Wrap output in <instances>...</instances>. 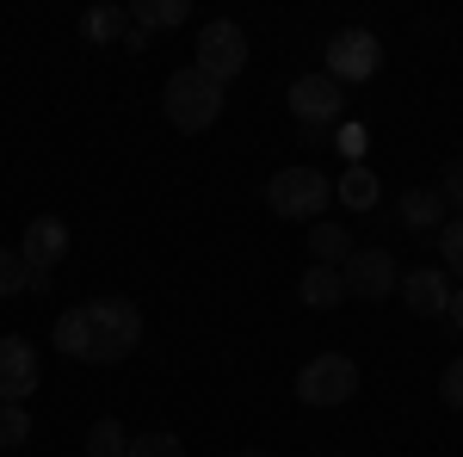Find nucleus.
I'll use <instances>...</instances> for the list:
<instances>
[{
  "mask_svg": "<svg viewBox=\"0 0 463 457\" xmlns=\"http://www.w3.org/2000/svg\"><path fill=\"white\" fill-rule=\"evenodd\" d=\"M222 87H216L204 69H179L167 74V87H161V111H167V124L185 130V137H198V130H211L216 118H222Z\"/></svg>",
  "mask_w": 463,
  "mask_h": 457,
  "instance_id": "obj_1",
  "label": "nucleus"
},
{
  "mask_svg": "<svg viewBox=\"0 0 463 457\" xmlns=\"http://www.w3.org/2000/svg\"><path fill=\"white\" fill-rule=\"evenodd\" d=\"M80 309H87V334H93V365H118L143 347V309L130 297H99Z\"/></svg>",
  "mask_w": 463,
  "mask_h": 457,
  "instance_id": "obj_2",
  "label": "nucleus"
},
{
  "mask_svg": "<svg viewBox=\"0 0 463 457\" xmlns=\"http://www.w3.org/2000/svg\"><path fill=\"white\" fill-rule=\"evenodd\" d=\"M266 205L285 223H321V211L334 205V179L321 167H285V174L266 179Z\"/></svg>",
  "mask_w": 463,
  "mask_h": 457,
  "instance_id": "obj_3",
  "label": "nucleus"
},
{
  "mask_svg": "<svg viewBox=\"0 0 463 457\" xmlns=\"http://www.w3.org/2000/svg\"><path fill=\"white\" fill-rule=\"evenodd\" d=\"M297 395H303L309 408H340V402L358 395V365L346 352H316V358L297 371Z\"/></svg>",
  "mask_w": 463,
  "mask_h": 457,
  "instance_id": "obj_4",
  "label": "nucleus"
},
{
  "mask_svg": "<svg viewBox=\"0 0 463 457\" xmlns=\"http://www.w3.org/2000/svg\"><path fill=\"white\" fill-rule=\"evenodd\" d=\"M290 111L309 137H327L334 124H346V87L327 74H297L290 81Z\"/></svg>",
  "mask_w": 463,
  "mask_h": 457,
  "instance_id": "obj_5",
  "label": "nucleus"
},
{
  "mask_svg": "<svg viewBox=\"0 0 463 457\" xmlns=\"http://www.w3.org/2000/svg\"><path fill=\"white\" fill-rule=\"evenodd\" d=\"M192 69H204L216 87H229L235 74L248 69V32L235 25V19H211V25H198V62Z\"/></svg>",
  "mask_w": 463,
  "mask_h": 457,
  "instance_id": "obj_6",
  "label": "nucleus"
},
{
  "mask_svg": "<svg viewBox=\"0 0 463 457\" xmlns=\"http://www.w3.org/2000/svg\"><path fill=\"white\" fill-rule=\"evenodd\" d=\"M383 69V43H377V37L371 32H334V43H327V81H340V87H346V81H371V74Z\"/></svg>",
  "mask_w": 463,
  "mask_h": 457,
  "instance_id": "obj_7",
  "label": "nucleus"
},
{
  "mask_svg": "<svg viewBox=\"0 0 463 457\" xmlns=\"http://www.w3.org/2000/svg\"><path fill=\"white\" fill-rule=\"evenodd\" d=\"M340 284L358 303H383V297H395V260L383 247H353V260L340 266Z\"/></svg>",
  "mask_w": 463,
  "mask_h": 457,
  "instance_id": "obj_8",
  "label": "nucleus"
},
{
  "mask_svg": "<svg viewBox=\"0 0 463 457\" xmlns=\"http://www.w3.org/2000/svg\"><path fill=\"white\" fill-rule=\"evenodd\" d=\"M62 253H69V223H62V216H32V223H25V242H19L25 272H32V279H50V272L62 266Z\"/></svg>",
  "mask_w": 463,
  "mask_h": 457,
  "instance_id": "obj_9",
  "label": "nucleus"
},
{
  "mask_svg": "<svg viewBox=\"0 0 463 457\" xmlns=\"http://www.w3.org/2000/svg\"><path fill=\"white\" fill-rule=\"evenodd\" d=\"M37 389V347L25 334H6L0 340V402H25Z\"/></svg>",
  "mask_w": 463,
  "mask_h": 457,
  "instance_id": "obj_10",
  "label": "nucleus"
},
{
  "mask_svg": "<svg viewBox=\"0 0 463 457\" xmlns=\"http://www.w3.org/2000/svg\"><path fill=\"white\" fill-rule=\"evenodd\" d=\"M402 303H408L414 316H445V309H451V279H445V266L408 272V279H402Z\"/></svg>",
  "mask_w": 463,
  "mask_h": 457,
  "instance_id": "obj_11",
  "label": "nucleus"
},
{
  "mask_svg": "<svg viewBox=\"0 0 463 457\" xmlns=\"http://www.w3.org/2000/svg\"><path fill=\"white\" fill-rule=\"evenodd\" d=\"M185 19H192V6H185V0H130V6H124V25H130V32H167V25H185Z\"/></svg>",
  "mask_w": 463,
  "mask_h": 457,
  "instance_id": "obj_12",
  "label": "nucleus"
},
{
  "mask_svg": "<svg viewBox=\"0 0 463 457\" xmlns=\"http://www.w3.org/2000/svg\"><path fill=\"white\" fill-rule=\"evenodd\" d=\"M395 211H402V223H408L414 235H427V229H439V223H445V198H439V192H427V186H408V192L395 198Z\"/></svg>",
  "mask_w": 463,
  "mask_h": 457,
  "instance_id": "obj_13",
  "label": "nucleus"
},
{
  "mask_svg": "<svg viewBox=\"0 0 463 457\" xmlns=\"http://www.w3.org/2000/svg\"><path fill=\"white\" fill-rule=\"evenodd\" d=\"M309 253H316V266H346L353 260V242H346V229L340 223H309Z\"/></svg>",
  "mask_w": 463,
  "mask_h": 457,
  "instance_id": "obj_14",
  "label": "nucleus"
},
{
  "mask_svg": "<svg viewBox=\"0 0 463 457\" xmlns=\"http://www.w3.org/2000/svg\"><path fill=\"white\" fill-rule=\"evenodd\" d=\"M297 290H303V303H309V309H334V303H346V284H340L334 266H309Z\"/></svg>",
  "mask_w": 463,
  "mask_h": 457,
  "instance_id": "obj_15",
  "label": "nucleus"
},
{
  "mask_svg": "<svg viewBox=\"0 0 463 457\" xmlns=\"http://www.w3.org/2000/svg\"><path fill=\"white\" fill-rule=\"evenodd\" d=\"M56 352H62V358H93L87 309H62V316H56Z\"/></svg>",
  "mask_w": 463,
  "mask_h": 457,
  "instance_id": "obj_16",
  "label": "nucleus"
},
{
  "mask_svg": "<svg viewBox=\"0 0 463 457\" xmlns=\"http://www.w3.org/2000/svg\"><path fill=\"white\" fill-rule=\"evenodd\" d=\"M334 198H346V211H371L377 205V174L371 167H346L340 186H334Z\"/></svg>",
  "mask_w": 463,
  "mask_h": 457,
  "instance_id": "obj_17",
  "label": "nucleus"
},
{
  "mask_svg": "<svg viewBox=\"0 0 463 457\" xmlns=\"http://www.w3.org/2000/svg\"><path fill=\"white\" fill-rule=\"evenodd\" d=\"M80 37H87V43H118V37H124V6H93V13H80Z\"/></svg>",
  "mask_w": 463,
  "mask_h": 457,
  "instance_id": "obj_18",
  "label": "nucleus"
},
{
  "mask_svg": "<svg viewBox=\"0 0 463 457\" xmlns=\"http://www.w3.org/2000/svg\"><path fill=\"white\" fill-rule=\"evenodd\" d=\"M32 439V414H25V402H0V452H19Z\"/></svg>",
  "mask_w": 463,
  "mask_h": 457,
  "instance_id": "obj_19",
  "label": "nucleus"
},
{
  "mask_svg": "<svg viewBox=\"0 0 463 457\" xmlns=\"http://www.w3.org/2000/svg\"><path fill=\"white\" fill-rule=\"evenodd\" d=\"M87 452H93V457H124V452H130V439H124V426L111 421V414H99L93 433H87Z\"/></svg>",
  "mask_w": 463,
  "mask_h": 457,
  "instance_id": "obj_20",
  "label": "nucleus"
},
{
  "mask_svg": "<svg viewBox=\"0 0 463 457\" xmlns=\"http://www.w3.org/2000/svg\"><path fill=\"white\" fill-rule=\"evenodd\" d=\"M19 290H32V272H25L19 247H0V297H19Z\"/></svg>",
  "mask_w": 463,
  "mask_h": 457,
  "instance_id": "obj_21",
  "label": "nucleus"
},
{
  "mask_svg": "<svg viewBox=\"0 0 463 457\" xmlns=\"http://www.w3.org/2000/svg\"><path fill=\"white\" fill-rule=\"evenodd\" d=\"M124 457H185V445H179V433H143V439H130Z\"/></svg>",
  "mask_w": 463,
  "mask_h": 457,
  "instance_id": "obj_22",
  "label": "nucleus"
},
{
  "mask_svg": "<svg viewBox=\"0 0 463 457\" xmlns=\"http://www.w3.org/2000/svg\"><path fill=\"white\" fill-rule=\"evenodd\" d=\"M439 395H445V408H458L463 414V358L445 365V377H439Z\"/></svg>",
  "mask_w": 463,
  "mask_h": 457,
  "instance_id": "obj_23",
  "label": "nucleus"
},
{
  "mask_svg": "<svg viewBox=\"0 0 463 457\" xmlns=\"http://www.w3.org/2000/svg\"><path fill=\"white\" fill-rule=\"evenodd\" d=\"M334 148L358 167V155H364V124H340V130H334Z\"/></svg>",
  "mask_w": 463,
  "mask_h": 457,
  "instance_id": "obj_24",
  "label": "nucleus"
},
{
  "mask_svg": "<svg viewBox=\"0 0 463 457\" xmlns=\"http://www.w3.org/2000/svg\"><path fill=\"white\" fill-rule=\"evenodd\" d=\"M439 247H445V272H463V216H458V223H445V242H439Z\"/></svg>",
  "mask_w": 463,
  "mask_h": 457,
  "instance_id": "obj_25",
  "label": "nucleus"
},
{
  "mask_svg": "<svg viewBox=\"0 0 463 457\" xmlns=\"http://www.w3.org/2000/svg\"><path fill=\"white\" fill-rule=\"evenodd\" d=\"M439 198H445L451 211H463V161H445V186H439Z\"/></svg>",
  "mask_w": 463,
  "mask_h": 457,
  "instance_id": "obj_26",
  "label": "nucleus"
},
{
  "mask_svg": "<svg viewBox=\"0 0 463 457\" xmlns=\"http://www.w3.org/2000/svg\"><path fill=\"white\" fill-rule=\"evenodd\" d=\"M445 316H451V328L463 334V284H451V309H445Z\"/></svg>",
  "mask_w": 463,
  "mask_h": 457,
  "instance_id": "obj_27",
  "label": "nucleus"
},
{
  "mask_svg": "<svg viewBox=\"0 0 463 457\" xmlns=\"http://www.w3.org/2000/svg\"><path fill=\"white\" fill-rule=\"evenodd\" d=\"M235 457H266V452H235Z\"/></svg>",
  "mask_w": 463,
  "mask_h": 457,
  "instance_id": "obj_28",
  "label": "nucleus"
}]
</instances>
